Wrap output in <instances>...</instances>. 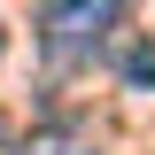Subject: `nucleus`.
Instances as JSON below:
<instances>
[{"label": "nucleus", "mask_w": 155, "mask_h": 155, "mask_svg": "<svg viewBox=\"0 0 155 155\" xmlns=\"http://www.w3.org/2000/svg\"><path fill=\"white\" fill-rule=\"evenodd\" d=\"M116 16H124V0H47L39 8V54L54 70H85L109 47Z\"/></svg>", "instance_id": "nucleus-1"}, {"label": "nucleus", "mask_w": 155, "mask_h": 155, "mask_svg": "<svg viewBox=\"0 0 155 155\" xmlns=\"http://www.w3.org/2000/svg\"><path fill=\"white\" fill-rule=\"evenodd\" d=\"M16 155H101V147H93V132H85V124H39Z\"/></svg>", "instance_id": "nucleus-2"}, {"label": "nucleus", "mask_w": 155, "mask_h": 155, "mask_svg": "<svg viewBox=\"0 0 155 155\" xmlns=\"http://www.w3.org/2000/svg\"><path fill=\"white\" fill-rule=\"evenodd\" d=\"M124 85H132V93H147V85H155V39L124 54Z\"/></svg>", "instance_id": "nucleus-3"}, {"label": "nucleus", "mask_w": 155, "mask_h": 155, "mask_svg": "<svg viewBox=\"0 0 155 155\" xmlns=\"http://www.w3.org/2000/svg\"><path fill=\"white\" fill-rule=\"evenodd\" d=\"M0 155H16V147H8V132H0Z\"/></svg>", "instance_id": "nucleus-4"}, {"label": "nucleus", "mask_w": 155, "mask_h": 155, "mask_svg": "<svg viewBox=\"0 0 155 155\" xmlns=\"http://www.w3.org/2000/svg\"><path fill=\"white\" fill-rule=\"evenodd\" d=\"M0 54H8V31H0Z\"/></svg>", "instance_id": "nucleus-5"}]
</instances>
